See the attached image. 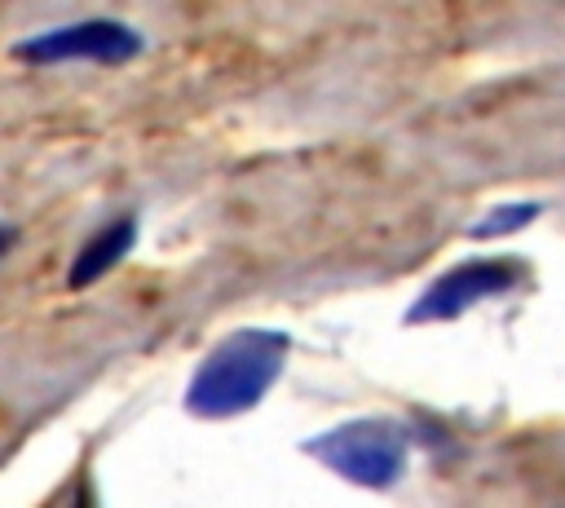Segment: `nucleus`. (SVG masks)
Wrapping results in <instances>:
<instances>
[{
  "label": "nucleus",
  "instance_id": "obj_4",
  "mask_svg": "<svg viewBox=\"0 0 565 508\" xmlns=\"http://www.w3.org/2000/svg\"><path fill=\"white\" fill-rule=\"evenodd\" d=\"M521 283V265L508 256H481V261H463L450 274H441L437 283L424 287V296L406 309V322H446L459 318L463 309L503 296Z\"/></svg>",
  "mask_w": 565,
  "mask_h": 508
},
{
  "label": "nucleus",
  "instance_id": "obj_5",
  "mask_svg": "<svg viewBox=\"0 0 565 508\" xmlns=\"http://www.w3.org/2000/svg\"><path fill=\"white\" fill-rule=\"evenodd\" d=\"M132 243H137V216L128 212V216H115V221H106L79 252H75V261H71V274H66V283L71 287H88V283H97V278H106L128 252H132Z\"/></svg>",
  "mask_w": 565,
  "mask_h": 508
},
{
  "label": "nucleus",
  "instance_id": "obj_7",
  "mask_svg": "<svg viewBox=\"0 0 565 508\" xmlns=\"http://www.w3.org/2000/svg\"><path fill=\"white\" fill-rule=\"evenodd\" d=\"M13 239H18V230H13V225H0V256L13 247Z\"/></svg>",
  "mask_w": 565,
  "mask_h": 508
},
{
  "label": "nucleus",
  "instance_id": "obj_2",
  "mask_svg": "<svg viewBox=\"0 0 565 508\" xmlns=\"http://www.w3.org/2000/svg\"><path fill=\"white\" fill-rule=\"evenodd\" d=\"M305 455H313L322 468L340 473L353 486L366 490H388L406 473L411 455V433L393 420H349L327 433H318Z\"/></svg>",
  "mask_w": 565,
  "mask_h": 508
},
{
  "label": "nucleus",
  "instance_id": "obj_6",
  "mask_svg": "<svg viewBox=\"0 0 565 508\" xmlns=\"http://www.w3.org/2000/svg\"><path fill=\"white\" fill-rule=\"evenodd\" d=\"M534 216H539V203H508V208H494L486 221L472 225V239H499V234H508V230H521V225L534 221Z\"/></svg>",
  "mask_w": 565,
  "mask_h": 508
},
{
  "label": "nucleus",
  "instance_id": "obj_3",
  "mask_svg": "<svg viewBox=\"0 0 565 508\" xmlns=\"http://www.w3.org/2000/svg\"><path fill=\"white\" fill-rule=\"evenodd\" d=\"M141 53V35L115 18H93V22H71L44 35H31L13 44V57L49 66V62H97V66H119Z\"/></svg>",
  "mask_w": 565,
  "mask_h": 508
},
{
  "label": "nucleus",
  "instance_id": "obj_1",
  "mask_svg": "<svg viewBox=\"0 0 565 508\" xmlns=\"http://www.w3.org/2000/svg\"><path fill=\"white\" fill-rule=\"evenodd\" d=\"M287 349H291L287 331H274V327H243L225 336L194 367L185 406L203 420H230V415L252 411L282 375Z\"/></svg>",
  "mask_w": 565,
  "mask_h": 508
}]
</instances>
